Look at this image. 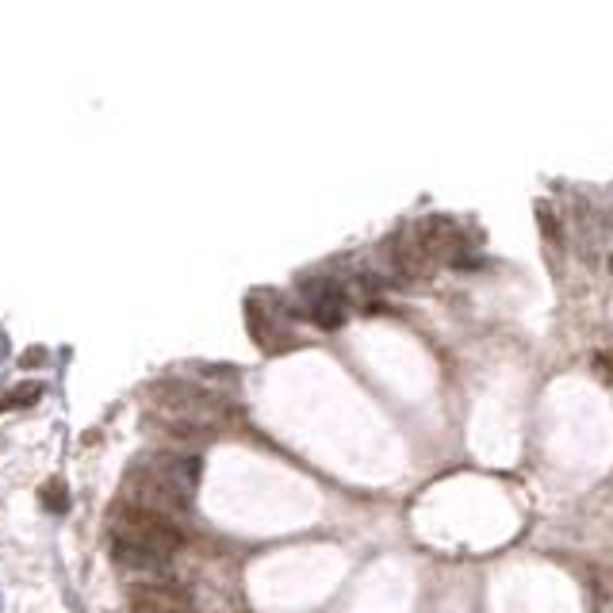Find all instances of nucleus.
Masks as SVG:
<instances>
[{
  "instance_id": "nucleus-1",
  "label": "nucleus",
  "mask_w": 613,
  "mask_h": 613,
  "mask_svg": "<svg viewBox=\"0 0 613 613\" xmlns=\"http://www.w3.org/2000/svg\"><path fill=\"white\" fill-rule=\"evenodd\" d=\"M119 503L123 506H135V510H146V514H158V517H169V522L180 526V517L192 510V495L177 491L169 479H161L150 464L138 456L131 464V472L123 475Z\"/></svg>"
},
{
  "instance_id": "nucleus-2",
  "label": "nucleus",
  "mask_w": 613,
  "mask_h": 613,
  "mask_svg": "<svg viewBox=\"0 0 613 613\" xmlns=\"http://www.w3.org/2000/svg\"><path fill=\"white\" fill-rule=\"evenodd\" d=\"M111 541L138 545L146 552L161 556V560H173L184 548V529L177 522H169V517H158V514H146V510L119 503L111 510Z\"/></svg>"
},
{
  "instance_id": "nucleus-3",
  "label": "nucleus",
  "mask_w": 613,
  "mask_h": 613,
  "mask_svg": "<svg viewBox=\"0 0 613 613\" xmlns=\"http://www.w3.org/2000/svg\"><path fill=\"white\" fill-rule=\"evenodd\" d=\"M135 613H192V590L169 579V575H150L127 590Z\"/></svg>"
},
{
  "instance_id": "nucleus-4",
  "label": "nucleus",
  "mask_w": 613,
  "mask_h": 613,
  "mask_svg": "<svg viewBox=\"0 0 613 613\" xmlns=\"http://www.w3.org/2000/svg\"><path fill=\"white\" fill-rule=\"evenodd\" d=\"M414 238H418V246L425 250V257L437 265V261H456L460 265V250H464V234L453 219H444V215H434V219H425L414 227Z\"/></svg>"
},
{
  "instance_id": "nucleus-5",
  "label": "nucleus",
  "mask_w": 613,
  "mask_h": 613,
  "mask_svg": "<svg viewBox=\"0 0 613 613\" xmlns=\"http://www.w3.org/2000/svg\"><path fill=\"white\" fill-rule=\"evenodd\" d=\"M303 311L319 330H338L345 322V291L333 281L303 284Z\"/></svg>"
},
{
  "instance_id": "nucleus-6",
  "label": "nucleus",
  "mask_w": 613,
  "mask_h": 613,
  "mask_svg": "<svg viewBox=\"0 0 613 613\" xmlns=\"http://www.w3.org/2000/svg\"><path fill=\"white\" fill-rule=\"evenodd\" d=\"M383 253H387V261H392V269H395L399 276H406V281H425V276L434 272V261H430V257H425V250L418 246L414 230H411V234H395V238L383 246Z\"/></svg>"
},
{
  "instance_id": "nucleus-7",
  "label": "nucleus",
  "mask_w": 613,
  "mask_h": 613,
  "mask_svg": "<svg viewBox=\"0 0 613 613\" xmlns=\"http://www.w3.org/2000/svg\"><path fill=\"white\" fill-rule=\"evenodd\" d=\"M150 468L161 475V479H169L177 491L184 495H192L196 491V483H199V456H180V453H150V456H142Z\"/></svg>"
},
{
  "instance_id": "nucleus-8",
  "label": "nucleus",
  "mask_w": 613,
  "mask_h": 613,
  "mask_svg": "<svg viewBox=\"0 0 613 613\" xmlns=\"http://www.w3.org/2000/svg\"><path fill=\"white\" fill-rule=\"evenodd\" d=\"M35 395H39V387H35V383H31V387H20V392H12V395H8V403H0V411H5V406H20V403H31Z\"/></svg>"
},
{
  "instance_id": "nucleus-9",
  "label": "nucleus",
  "mask_w": 613,
  "mask_h": 613,
  "mask_svg": "<svg viewBox=\"0 0 613 613\" xmlns=\"http://www.w3.org/2000/svg\"><path fill=\"white\" fill-rule=\"evenodd\" d=\"M192 613H196V609H192Z\"/></svg>"
}]
</instances>
